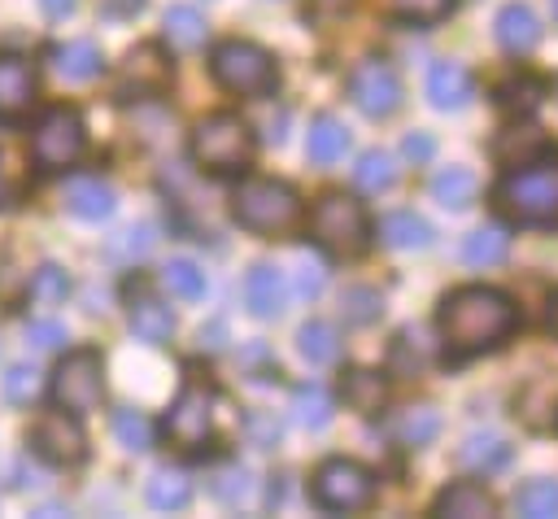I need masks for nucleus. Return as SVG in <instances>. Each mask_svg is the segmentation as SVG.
<instances>
[{
  "mask_svg": "<svg viewBox=\"0 0 558 519\" xmlns=\"http://www.w3.org/2000/svg\"><path fill=\"white\" fill-rule=\"evenodd\" d=\"M52 70L65 79V83H87L105 70V57L92 39H70V44H57L52 48Z\"/></svg>",
  "mask_w": 558,
  "mask_h": 519,
  "instance_id": "412c9836",
  "label": "nucleus"
},
{
  "mask_svg": "<svg viewBox=\"0 0 558 519\" xmlns=\"http://www.w3.org/2000/svg\"><path fill=\"white\" fill-rule=\"evenodd\" d=\"M296 349H301V358L310 362V366H331L336 358H340V331L331 327V323H305L301 331H296Z\"/></svg>",
  "mask_w": 558,
  "mask_h": 519,
  "instance_id": "bb28decb",
  "label": "nucleus"
},
{
  "mask_svg": "<svg viewBox=\"0 0 558 519\" xmlns=\"http://www.w3.org/2000/svg\"><path fill=\"white\" fill-rule=\"evenodd\" d=\"M148 249H153V231L148 227H126L122 240H113V253H122V257H144Z\"/></svg>",
  "mask_w": 558,
  "mask_h": 519,
  "instance_id": "a18cd8bd",
  "label": "nucleus"
},
{
  "mask_svg": "<svg viewBox=\"0 0 558 519\" xmlns=\"http://www.w3.org/2000/svg\"><path fill=\"white\" fill-rule=\"evenodd\" d=\"M493 35H497V44L506 48V52H532L536 44H541V17L527 9V4H506L501 13H497V22H493Z\"/></svg>",
  "mask_w": 558,
  "mask_h": 519,
  "instance_id": "a211bd4d",
  "label": "nucleus"
},
{
  "mask_svg": "<svg viewBox=\"0 0 558 519\" xmlns=\"http://www.w3.org/2000/svg\"><path fill=\"white\" fill-rule=\"evenodd\" d=\"M192 157H196V166L218 170V174L244 170L248 157H253V131H248V122L235 118V113H209V118H201L196 131H192Z\"/></svg>",
  "mask_w": 558,
  "mask_h": 519,
  "instance_id": "423d86ee",
  "label": "nucleus"
},
{
  "mask_svg": "<svg viewBox=\"0 0 558 519\" xmlns=\"http://www.w3.org/2000/svg\"><path fill=\"white\" fill-rule=\"evenodd\" d=\"M427 100H432L436 109H445V113L466 109V105L475 100V79H471V70H466L462 61H436V65L427 70Z\"/></svg>",
  "mask_w": 558,
  "mask_h": 519,
  "instance_id": "ddd939ff",
  "label": "nucleus"
},
{
  "mask_svg": "<svg viewBox=\"0 0 558 519\" xmlns=\"http://www.w3.org/2000/svg\"><path fill=\"white\" fill-rule=\"evenodd\" d=\"M244 432L253 436V445H275L279 440V423L270 414H248L244 419Z\"/></svg>",
  "mask_w": 558,
  "mask_h": 519,
  "instance_id": "de8ad7c7",
  "label": "nucleus"
},
{
  "mask_svg": "<svg viewBox=\"0 0 558 519\" xmlns=\"http://www.w3.org/2000/svg\"><path fill=\"white\" fill-rule=\"evenodd\" d=\"M436 515H453V519H488V515H497V502H493V493H488L484 484H475V480H458V484H449V488L436 497Z\"/></svg>",
  "mask_w": 558,
  "mask_h": 519,
  "instance_id": "aec40b11",
  "label": "nucleus"
},
{
  "mask_svg": "<svg viewBox=\"0 0 558 519\" xmlns=\"http://www.w3.org/2000/svg\"><path fill=\"white\" fill-rule=\"evenodd\" d=\"M514 301L497 288H484V283H471V288H453L445 301H440V336L453 353H480V349H493L501 345L510 331H514Z\"/></svg>",
  "mask_w": 558,
  "mask_h": 519,
  "instance_id": "f257e3e1",
  "label": "nucleus"
},
{
  "mask_svg": "<svg viewBox=\"0 0 558 519\" xmlns=\"http://www.w3.org/2000/svg\"><path fill=\"white\" fill-rule=\"evenodd\" d=\"M379 236H384L388 249L410 253V249H427V244H432V222L418 218L414 209H397V214H388V218L379 222Z\"/></svg>",
  "mask_w": 558,
  "mask_h": 519,
  "instance_id": "b1692460",
  "label": "nucleus"
},
{
  "mask_svg": "<svg viewBox=\"0 0 558 519\" xmlns=\"http://www.w3.org/2000/svg\"><path fill=\"white\" fill-rule=\"evenodd\" d=\"M65 209L87 218V222H100V218H109L118 209V192L100 174H74L65 183Z\"/></svg>",
  "mask_w": 558,
  "mask_h": 519,
  "instance_id": "2eb2a0df",
  "label": "nucleus"
},
{
  "mask_svg": "<svg viewBox=\"0 0 558 519\" xmlns=\"http://www.w3.org/2000/svg\"><path fill=\"white\" fill-rule=\"evenodd\" d=\"M392 432H397V440H401V445H410V449L432 445V440H436V432H440V414H436L432 406H405V410L397 414Z\"/></svg>",
  "mask_w": 558,
  "mask_h": 519,
  "instance_id": "c756f323",
  "label": "nucleus"
},
{
  "mask_svg": "<svg viewBox=\"0 0 558 519\" xmlns=\"http://www.w3.org/2000/svg\"><path fill=\"white\" fill-rule=\"evenodd\" d=\"M353 179H357V188H366V192H388V188L397 183V166H392V157H388V153L371 148V153H362V157H357Z\"/></svg>",
  "mask_w": 558,
  "mask_h": 519,
  "instance_id": "c9c22d12",
  "label": "nucleus"
},
{
  "mask_svg": "<svg viewBox=\"0 0 558 519\" xmlns=\"http://www.w3.org/2000/svg\"><path fill=\"white\" fill-rule=\"evenodd\" d=\"M35 100V70L22 57L0 52V118H22Z\"/></svg>",
  "mask_w": 558,
  "mask_h": 519,
  "instance_id": "dca6fc26",
  "label": "nucleus"
},
{
  "mask_svg": "<svg viewBox=\"0 0 558 519\" xmlns=\"http://www.w3.org/2000/svg\"><path fill=\"white\" fill-rule=\"evenodd\" d=\"M83 144H87V131H83L78 109H70V105L48 109V113L39 118L35 135H31V153H35V161L48 166V170L74 166L78 153H83Z\"/></svg>",
  "mask_w": 558,
  "mask_h": 519,
  "instance_id": "1a4fd4ad",
  "label": "nucleus"
},
{
  "mask_svg": "<svg viewBox=\"0 0 558 519\" xmlns=\"http://www.w3.org/2000/svg\"><path fill=\"white\" fill-rule=\"evenodd\" d=\"M349 4H353V0H310V13H314L318 22H327V17H340Z\"/></svg>",
  "mask_w": 558,
  "mask_h": 519,
  "instance_id": "8fccbe9b",
  "label": "nucleus"
},
{
  "mask_svg": "<svg viewBox=\"0 0 558 519\" xmlns=\"http://www.w3.org/2000/svg\"><path fill=\"white\" fill-rule=\"evenodd\" d=\"M475 192H480V179H475V170H466V166H445V170L432 179V196H436L445 209H466V205L475 201Z\"/></svg>",
  "mask_w": 558,
  "mask_h": 519,
  "instance_id": "a878e982",
  "label": "nucleus"
},
{
  "mask_svg": "<svg viewBox=\"0 0 558 519\" xmlns=\"http://www.w3.org/2000/svg\"><path fill=\"white\" fill-rule=\"evenodd\" d=\"M192 502V484L179 471H157L148 480V506L153 510H183Z\"/></svg>",
  "mask_w": 558,
  "mask_h": 519,
  "instance_id": "f704fd0d",
  "label": "nucleus"
},
{
  "mask_svg": "<svg viewBox=\"0 0 558 519\" xmlns=\"http://www.w3.org/2000/svg\"><path fill=\"white\" fill-rule=\"evenodd\" d=\"M349 100H353L366 118H388V113H397V105H401V79H397V70H392L388 61H379V57L357 61L353 74H349Z\"/></svg>",
  "mask_w": 558,
  "mask_h": 519,
  "instance_id": "9b49d317",
  "label": "nucleus"
},
{
  "mask_svg": "<svg viewBox=\"0 0 558 519\" xmlns=\"http://www.w3.org/2000/svg\"><path fill=\"white\" fill-rule=\"evenodd\" d=\"M26 440H31V449L44 458V462H52V467H78L83 458H87V436H83V427H78V414H70V410H48V414H39L35 423H31V432H26Z\"/></svg>",
  "mask_w": 558,
  "mask_h": 519,
  "instance_id": "9d476101",
  "label": "nucleus"
},
{
  "mask_svg": "<svg viewBox=\"0 0 558 519\" xmlns=\"http://www.w3.org/2000/svg\"><path fill=\"white\" fill-rule=\"evenodd\" d=\"M113 436H118V445L131 449V454L153 449V423H148L140 410H118V414H113Z\"/></svg>",
  "mask_w": 558,
  "mask_h": 519,
  "instance_id": "4c0bfd02",
  "label": "nucleus"
},
{
  "mask_svg": "<svg viewBox=\"0 0 558 519\" xmlns=\"http://www.w3.org/2000/svg\"><path fill=\"white\" fill-rule=\"evenodd\" d=\"M74 4H78V0H39V9H44L48 17H65V13H74Z\"/></svg>",
  "mask_w": 558,
  "mask_h": 519,
  "instance_id": "3c124183",
  "label": "nucleus"
},
{
  "mask_svg": "<svg viewBox=\"0 0 558 519\" xmlns=\"http://www.w3.org/2000/svg\"><path fill=\"white\" fill-rule=\"evenodd\" d=\"M493 201L519 227H554L558 222V166L510 170L493 188Z\"/></svg>",
  "mask_w": 558,
  "mask_h": 519,
  "instance_id": "f03ea898",
  "label": "nucleus"
},
{
  "mask_svg": "<svg viewBox=\"0 0 558 519\" xmlns=\"http://www.w3.org/2000/svg\"><path fill=\"white\" fill-rule=\"evenodd\" d=\"M35 388H39V371H35V366H26V362L9 366V371H4V379H0V393H4V401H13V406L31 401V397H35Z\"/></svg>",
  "mask_w": 558,
  "mask_h": 519,
  "instance_id": "ea45409f",
  "label": "nucleus"
},
{
  "mask_svg": "<svg viewBox=\"0 0 558 519\" xmlns=\"http://www.w3.org/2000/svg\"><path fill=\"white\" fill-rule=\"evenodd\" d=\"M126 323H131V331H135L144 345H166V340L174 336V314H170V305H161L148 288H135V292L126 297Z\"/></svg>",
  "mask_w": 558,
  "mask_h": 519,
  "instance_id": "4468645a",
  "label": "nucleus"
},
{
  "mask_svg": "<svg viewBox=\"0 0 558 519\" xmlns=\"http://www.w3.org/2000/svg\"><path fill=\"white\" fill-rule=\"evenodd\" d=\"M122 83L135 92H161L170 83V57L161 52V44H135L122 61Z\"/></svg>",
  "mask_w": 558,
  "mask_h": 519,
  "instance_id": "f3484780",
  "label": "nucleus"
},
{
  "mask_svg": "<svg viewBox=\"0 0 558 519\" xmlns=\"http://www.w3.org/2000/svg\"><path fill=\"white\" fill-rule=\"evenodd\" d=\"M209 488H214L218 502H240V497L248 493V471H244V467H222Z\"/></svg>",
  "mask_w": 558,
  "mask_h": 519,
  "instance_id": "37998d69",
  "label": "nucleus"
},
{
  "mask_svg": "<svg viewBox=\"0 0 558 519\" xmlns=\"http://www.w3.org/2000/svg\"><path fill=\"white\" fill-rule=\"evenodd\" d=\"M318 292H323V270H318L314 262H301V266H296V297H301V301H314Z\"/></svg>",
  "mask_w": 558,
  "mask_h": 519,
  "instance_id": "49530a36",
  "label": "nucleus"
},
{
  "mask_svg": "<svg viewBox=\"0 0 558 519\" xmlns=\"http://www.w3.org/2000/svg\"><path fill=\"white\" fill-rule=\"evenodd\" d=\"M388 9L405 22H440L453 9V0H388Z\"/></svg>",
  "mask_w": 558,
  "mask_h": 519,
  "instance_id": "a19ab883",
  "label": "nucleus"
},
{
  "mask_svg": "<svg viewBox=\"0 0 558 519\" xmlns=\"http://www.w3.org/2000/svg\"><path fill=\"white\" fill-rule=\"evenodd\" d=\"M292 419L301 427H310V432L327 427L331 423V397H327V388L323 384H296L292 388Z\"/></svg>",
  "mask_w": 558,
  "mask_h": 519,
  "instance_id": "c85d7f7f",
  "label": "nucleus"
},
{
  "mask_svg": "<svg viewBox=\"0 0 558 519\" xmlns=\"http://www.w3.org/2000/svg\"><path fill=\"white\" fill-rule=\"evenodd\" d=\"M510 445L497 436V432H475V436H466L462 440V449H458V462L466 467V471H480V475H493V471H501L506 462H510Z\"/></svg>",
  "mask_w": 558,
  "mask_h": 519,
  "instance_id": "4be33fe9",
  "label": "nucleus"
},
{
  "mask_svg": "<svg viewBox=\"0 0 558 519\" xmlns=\"http://www.w3.org/2000/svg\"><path fill=\"white\" fill-rule=\"evenodd\" d=\"M384 375H375V371H344L340 375V397H344V406L349 410H357V414H371V410H379L384 406Z\"/></svg>",
  "mask_w": 558,
  "mask_h": 519,
  "instance_id": "393cba45",
  "label": "nucleus"
},
{
  "mask_svg": "<svg viewBox=\"0 0 558 519\" xmlns=\"http://www.w3.org/2000/svg\"><path fill=\"white\" fill-rule=\"evenodd\" d=\"M545 318H549V331H554V336H558V292H554V297H549V314H545Z\"/></svg>",
  "mask_w": 558,
  "mask_h": 519,
  "instance_id": "603ef678",
  "label": "nucleus"
},
{
  "mask_svg": "<svg viewBox=\"0 0 558 519\" xmlns=\"http://www.w3.org/2000/svg\"><path fill=\"white\" fill-rule=\"evenodd\" d=\"M161 283L170 297L179 301H201L205 297V270L192 262V257H170L166 270H161Z\"/></svg>",
  "mask_w": 558,
  "mask_h": 519,
  "instance_id": "2f4dec72",
  "label": "nucleus"
},
{
  "mask_svg": "<svg viewBox=\"0 0 558 519\" xmlns=\"http://www.w3.org/2000/svg\"><path fill=\"white\" fill-rule=\"evenodd\" d=\"M65 297H70V275L57 262H48L31 275V301L35 305H61Z\"/></svg>",
  "mask_w": 558,
  "mask_h": 519,
  "instance_id": "e433bc0d",
  "label": "nucleus"
},
{
  "mask_svg": "<svg viewBox=\"0 0 558 519\" xmlns=\"http://www.w3.org/2000/svg\"><path fill=\"white\" fill-rule=\"evenodd\" d=\"M506 253H510V236L501 227H475L462 240V257L471 266H497V262H506Z\"/></svg>",
  "mask_w": 558,
  "mask_h": 519,
  "instance_id": "7c9ffc66",
  "label": "nucleus"
},
{
  "mask_svg": "<svg viewBox=\"0 0 558 519\" xmlns=\"http://www.w3.org/2000/svg\"><path fill=\"white\" fill-rule=\"evenodd\" d=\"M310 493L323 510H362L375 497V471L353 462V458H327L314 471Z\"/></svg>",
  "mask_w": 558,
  "mask_h": 519,
  "instance_id": "0eeeda50",
  "label": "nucleus"
},
{
  "mask_svg": "<svg viewBox=\"0 0 558 519\" xmlns=\"http://www.w3.org/2000/svg\"><path fill=\"white\" fill-rule=\"evenodd\" d=\"M401 153H405L410 161H427V157L436 153V140H432L427 131H414V135H405V144H401Z\"/></svg>",
  "mask_w": 558,
  "mask_h": 519,
  "instance_id": "09e8293b",
  "label": "nucleus"
},
{
  "mask_svg": "<svg viewBox=\"0 0 558 519\" xmlns=\"http://www.w3.org/2000/svg\"><path fill=\"white\" fill-rule=\"evenodd\" d=\"M209 74L218 87L235 92V96H270L279 74H275V61L262 44L253 39H227L214 48L209 57Z\"/></svg>",
  "mask_w": 558,
  "mask_h": 519,
  "instance_id": "20e7f679",
  "label": "nucleus"
},
{
  "mask_svg": "<svg viewBox=\"0 0 558 519\" xmlns=\"http://www.w3.org/2000/svg\"><path fill=\"white\" fill-rule=\"evenodd\" d=\"M205 35H209V26H205V17H201L192 4H170V9H166V39H170L174 48L192 52V48L205 44Z\"/></svg>",
  "mask_w": 558,
  "mask_h": 519,
  "instance_id": "cd10ccee",
  "label": "nucleus"
},
{
  "mask_svg": "<svg viewBox=\"0 0 558 519\" xmlns=\"http://www.w3.org/2000/svg\"><path fill=\"white\" fill-rule=\"evenodd\" d=\"M244 305L253 318H279L283 310V275L270 262H257L244 279Z\"/></svg>",
  "mask_w": 558,
  "mask_h": 519,
  "instance_id": "6ab92c4d",
  "label": "nucleus"
},
{
  "mask_svg": "<svg viewBox=\"0 0 558 519\" xmlns=\"http://www.w3.org/2000/svg\"><path fill=\"white\" fill-rule=\"evenodd\" d=\"M26 345L39 349V353L61 349V345H65V327H61L57 318H31V323H26Z\"/></svg>",
  "mask_w": 558,
  "mask_h": 519,
  "instance_id": "79ce46f5",
  "label": "nucleus"
},
{
  "mask_svg": "<svg viewBox=\"0 0 558 519\" xmlns=\"http://www.w3.org/2000/svg\"><path fill=\"white\" fill-rule=\"evenodd\" d=\"M105 397V366L100 353L92 349H74L61 358V366L52 371V401L70 414H87L96 410Z\"/></svg>",
  "mask_w": 558,
  "mask_h": 519,
  "instance_id": "6e6552de",
  "label": "nucleus"
},
{
  "mask_svg": "<svg viewBox=\"0 0 558 519\" xmlns=\"http://www.w3.org/2000/svg\"><path fill=\"white\" fill-rule=\"evenodd\" d=\"M9 201V179H4V161H0V205Z\"/></svg>",
  "mask_w": 558,
  "mask_h": 519,
  "instance_id": "864d4df0",
  "label": "nucleus"
},
{
  "mask_svg": "<svg viewBox=\"0 0 558 519\" xmlns=\"http://www.w3.org/2000/svg\"><path fill=\"white\" fill-rule=\"evenodd\" d=\"M344 148H349V126H344L340 118L323 113V118H314V122H310V140H305L310 161L331 166V161H340V157H344Z\"/></svg>",
  "mask_w": 558,
  "mask_h": 519,
  "instance_id": "5701e85b",
  "label": "nucleus"
},
{
  "mask_svg": "<svg viewBox=\"0 0 558 519\" xmlns=\"http://www.w3.org/2000/svg\"><path fill=\"white\" fill-rule=\"evenodd\" d=\"M231 214H235L240 227H248L257 236H275V231L296 227L301 196L283 179H244L231 196Z\"/></svg>",
  "mask_w": 558,
  "mask_h": 519,
  "instance_id": "7ed1b4c3",
  "label": "nucleus"
},
{
  "mask_svg": "<svg viewBox=\"0 0 558 519\" xmlns=\"http://www.w3.org/2000/svg\"><path fill=\"white\" fill-rule=\"evenodd\" d=\"M519 148V157H532L536 148H541V135L536 131H506L501 140H497V157H510Z\"/></svg>",
  "mask_w": 558,
  "mask_h": 519,
  "instance_id": "c03bdc74",
  "label": "nucleus"
},
{
  "mask_svg": "<svg viewBox=\"0 0 558 519\" xmlns=\"http://www.w3.org/2000/svg\"><path fill=\"white\" fill-rule=\"evenodd\" d=\"M314 240L331 253V257H357L366 253L371 244V218L362 209V201L344 196V192H327L318 205H314Z\"/></svg>",
  "mask_w": 558,
  "mask_h": 519,
  "instance_id": "39448f33",
  "label": "nucleus"
},
{
  "mask_svg": "<svg viewBox=\"0 0 558 519\" xmlns=\"http://www.w3.org/2000/svg\"><path fill=\"white\" fill-rule=\"evenodd\" d=\"M209 432H214V393L201 379H187L179 388V397L170 401V410H166V436L174 445H187L192 449Z\"/></svg>",
  "mask_w": 558,
  "mask_h": 519,
  "instance_id": "f8f14e48",
  "label": "nucleus"
},
{
  "mask_svg": "<svg viewBox=\"0 0 558 519\" xmlns=\"http://www.w3.org/2000/svg\"><path fill=\"white\" fill-rule=\"evenodd\" d=\"M554 17H558V0H554Z\"/></svg>",
  "mask_w": 558,
  "mask_h": 519,
  "instance_id": "5fc2aeb1",
  "label": "nucleus"
},
{
  "mask_svg": "<svg viewBox=\"0 0 558 519\" xmlns=\"http://www.w3.org/2000/svg\"><path fill=\"white\" fill-rule=\"evenodd\" d=\"M545 100V83L532 79V74H519V79H506L497 87V105L510 109V113H532L536 105Z\"/></svg>",
  "mask_w": 558,
  "mask_h": 519,
  "instance_id": "72a5a7b5",
  "label": "nucleus"
},
{
  "mask_svg": "<svg viewBox=\"0 0 558 519\" xmlns=\"http://www.w3.org/2000/svg\"><path fill=\"white\" fill-rule=\"evenodd\" d=\"M340 310H344V318H349V323H375V318H379V310H384V301H379V292H375V288H344Z\"/></svg>",
  "mask_w": 558,
  "mask_h": 519,
  "instance_id": "58836bf2",
  "label": "nucleus"
},
{
  "mask_svg": "<svg viewBox=\"0 0 558 519\" xmlns=\"http://www.w3.org/2000/svg\"><path fill=\"white\" fill-rule=\"evenodd\" d=\"M514 506H519V515H527V519H554V515H558V484H554L549 475H536V480H527V484L519 488Z\"/></svg>",
  "mask_w": 558,
  "mask_h": 519,
  "instance_id": "473e14b6",
  "label": "nucleus"
}]
</instances>
